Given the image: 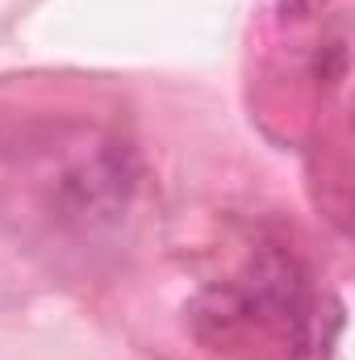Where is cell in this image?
<instances>
[{
    "mask_svg": "<svg viewBox=\"0 0 355 360\" xmlns=\"http://www.w3.org/2000/svg\"><path fill=\"white\" fill-rule=\"evenodd\" d=\"M343 331V306L322 302V306H297L293 314V356L297 360H330Z\"/></svg>",
    "mask_w": 355,
    "mask_h": 360,
    "instance_id": "cell-1",
    "label": "cell"
}]
</instances>
